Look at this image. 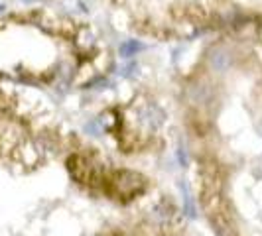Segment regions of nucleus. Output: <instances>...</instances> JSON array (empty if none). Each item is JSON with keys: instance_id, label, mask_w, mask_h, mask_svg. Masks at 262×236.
<instances>
[{"instance_id": "obj_1", "label": "nucleus", "mask_w": 262, "mask_h": 236, "mask_svg": "<svg viewBox=\"0 0 262 236\" xmlns=\"http://www.w3.org/2000/svg\"><path fill=\"white\" fill-rule=\"evenodd\" d=\"M113 185H115L117 195L132 197L144 189V179H142V175H138L134 171H120L115 177Z\"/></svg>"}]
</instances>
